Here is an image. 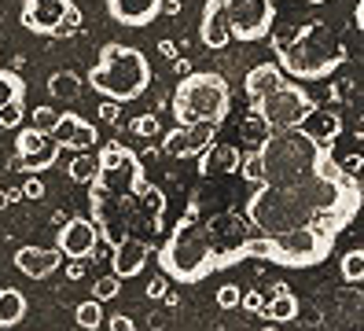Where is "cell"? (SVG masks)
Returning a JSON list of instances; mask_svg holds the SVG:
<instances>
[{
	"mask_svg": "<svg viewBox=\"0 0 364 331\" xmlns=\"http://www.w3.org/2000/svg\"><path fill=\"white\" fill-rule=\"evenodd\" d=\"M55 122H59V110H52V107H37V110H33V129L52 132Z\"/></svg>",
	"mask_w": 364,
	"mask_h": 331,
	"instance_id": "obj_34",
	"label": "cell"
},
{
	"mask_svg": "<svg viewBox=\"0 0 364 331\" xmlns=\"http://www.w3.org/2000/svg\"><path fill=\"white\" fill-rule=\"evenodd\" d=\"M52 137L59 140V147H67V151H92V147L100 144L96 125L85 122L81 115H59Z\"/></svg>",
	"mask_w": 364,
	"mask_h": 331,
	"instance_id": "obj_17",
	"label": "cell"
},
{
	"mask_svg": "<svg viewBox=\"0 0 364 331\" xmlns=\"http://www.w3.org/2000/svg\"><path fill=\"white\" fill-rule=\"evenodd\" d=\"M232 110V85L213 70H191L181 78L173 93V118L177 125L191 122H225Z\"/></svg>",
	"mask_w": 364,
	"mask_h": 331,
	"instance_id": "obj_6",
	"label": "cell"
},
{
	"mask_svg": "<svg viewBox=\"0 0 364 331\" xmlns=\"http://www.w3.org/2000/svg\"><path fill=\"white\" fill-rule=\"evenodd\" d=\"M74 320H77V327H103V305H100V298H89V302H81L77 309H74Z\"/></svg>",
	"mask_w": 364,
	"mask_h": 331,
	"instance_id": "obj_28",
	"label": "cell"
},
{
	"mask_svg": "<svg viewBox=\"0 0 364 331\" xmlns=\"http://www.w3.org/2000/svg\"><path fill=\"white\" fill-rule=\"evenodd\" d=\"M133 132H136V137H159V118L155 115H140L133 122Z\"/></svg>",
	"mask_w": 364,
	"mask_h": 331,
	"instance_id": "obj_36",
	"label": "cell"
},
{
	"mask_svg": "<svg viewBox=\"0 0 364 331\" xmlns=\"http://www.w3.org/2000/svg\"><path fill=\"white\" fill-rule=\"evenodd\" d=\"M103 324L111 327V331H133V327H136V320H133V317H125V313H114L111 320H103Z\"/></svg>",
	"mask_w": 364,
	"mask_h": 331,
	"instance_id": "obj_39",
	"label": "cell"
},
{
	"mask_svg": "<svg viewBox=\"0 0 364 331\" xmlns=\"http://www.w3.org/2000/svg\"><path fill=\"white\" fill-rule=\"evenodd\" d=\"M11 261H15V269L23 273V276L45 280V276H52L59 265H63V254L55 247H18Z\"/></svg>",
	"mask_w": 364,
	"mask_h": 331,
	"instance_id": "obj_19",
	"label": "cell"
},
{
	"mask_svg": "<svg viewBox=\"0 0 364 331\" xmlns=\"http://www.w3.org/2000/svg\"><path fill=\"white\" fill-rule=\"evenodd\" d=\"M77 26H81V8L70 4L67 15H63V33H70V30H77Z\"/></svg>",
	"mask_w": 364,
	"mask_h": 331,
	"instance_id": "obj_40",
	"label": "cell"
},
{
	"mask_svg": "<svg viewBox=\"0 0 364 331\" xmlns=\"http://www.w3.org/2000/svg\"><path fill=\"white\" fill-rule=\"evenodd\" d=\"M360 210V181L328 154L320 166L291 177V181L269 184L262 181L247 199V221L262 236H280L306 225H320L335 236L350 225Z\"/></svg>",
	"mask_w": 364,
	"mask_h": 331,
	"instance_id": "obj_1",
	"label": "cell"
},
{
	"mask_svg": "<svg viewBox=\"0 0 364 331\" xmlns=\"http://www.w3.org/2000/svg\"><path fill=\"white\" fill-rule=\"evenodd\" d=\"M225 19H228L232 41L254 44V41H265L272 33L276 4L272 0H225Z\"/></svg>",
	"mask_w": 364,
	"mask_h": 331,
	"instance_id": "obj_10",
	"label": "cell"
},
{
	"mask_svg": "<svg viewBox=\"0 0 364 331\" xmlns=\"http://www.w3.org/2000/svg\"><path fill=\"white\" fill-rule=\"evenodd\" d=\"M103 8L118 26L140 30V26H151V22L162 15L166 0H103Z\"/></svg>",
	"mask_w": 364,
	"mask_h": 331,
	"instance_id": "obj_16",
	"label": "cell"
},
{
	"mask_svg": "<svg viewBox=\"0 0 364 331\" xmlns=\"http://www.w3.org/2000/svg\"><path fill=\"white\" fill-rule=\"evenodd\" d=\"M67 276H70V280H81V276H85V261L70 258V265H67Z\"/></svg>",
	"mask_w": 364,
	"mask_h": 331,
	"instance_id": "obj_44",
	"label": "cell"
},
{
	"mask_svg": "<svg viewBox=\"0 0 364 331\" xmlns=\"http://www.w3.org/2000/svg\"><path fill=\"white\" fill-rule=\"evenodd\" d=\"M166 287H169V280H166V276L151 280V283H147V298H166Z\"/></svg>",
	"mask_w": 364,
	"mask_h": 331,
	"instance_id": "obj_41",
	"label": "cell"
},
{
	"mask_svg": "<svg viewBox=\"0 0 364 331\" xmlns=\"http://www.w3.org/2000/svg\"><path fill=\"white\" fill-rule=\"evenodd\" d=\"M196 159H199V173H203V177H225V173H235V169H240V147L213 140L206 151L196 154Z\"/></svg>",
	"mask_w": 364,
	"mask_h": 331,
	"instance_id": "obj_21",
	"label": "cell"
},
{
	"mask_svg": "<svg viewBox=\"0 0 364 331\" xmlns=\"http://www.w3.org/2000/svg\"><path fill=\"white\" fill-rule=\"evenodd\" d=\"M114 254H111V273L118 276V280H133V276H140L144 273V265L151 261V243L147 239H140V236H125L122 243H114L111 247Z\"/></svg>",
	"mask_w": 364,
	"mask_h": 331,
	"instance_id": "obj_15",
	"label": "cell"
},
{
	"mask_svg": "<svg viewBox=\"0 0 364 331\" xmlns=\"http://www.w3.org/2000/svg\"><path fill=\"white\" fill-rule=\"evenodd\" d=\"M342 280H346V283H360L364 280V251L357 247V251H350L346 258H342Z\"/></svg>",
	"mask_w": 364,
	"mask_h": 331,
	"instance_id": "obj_29",
	"label": "cell"
},
{
	"mask_svg": "<svg viewBox=\"0 0 364 331\" xmlns=\"http://www.w3.org/2000/svg\"><path fill=\"white\" fill-rule=\"evenodd\" d=\"M364 26V0H357V30Z\"/></svg>",
	"mask_w": 364,
	"mask_h": 331,
	"instance_id": "obj_47",
	"label": "cell"
},
{
	"mask_svg": "<svg viewBox=\"0 0 364 331\" xmlns=\"http://www.w3.org/2000/svg\"><path fill=\"white\" fill-rule=\"evenodd\" d=\"M11 100H26V81L18 70L0 66V107H8Z\"/></svg>",
	"mask_w": 364,
	"mask_h": 331,
	"instance_id": "obj_26",
	"label": "cell"
},
{
	"mask_svg": "<svg viewBox=\"0 0 364 331\" xmlns=\"http://www.w3.org/2000/svg\"><path fill=\"white\" fill-rule=\"evenodd\" d=\"M23 115H26V100H11L8 107H0V125L15 129L18 122H23Z\"/></svg>",
	"mask_w": 364,
	"mask_h": 331,
	"instance_id": "obj_31",
	"label": "cell"
},
{
	"mask_svg": "<svg viewBox=\"0 0 364 331\" xmlns=\"http://www.w3.org/2000/svg\"><path fill=\"white\" fill-rule=\"evenodd\" d=\"M298 313H302V302H298V295L291 291L287 283H272V295L265 298L262 305V320H272V324H291L298 320Z\"/></svg>",
	"mask_w": 364,
	"mask_h": 331,
	"instance_id": "obj_20",
	"label": "cell"
},
{
	"mask_svg": "<svg viewBox=\"0 0 364 331\" xmlns=\"http://www.w3.org/2000/svg\"><path fill=\"white\" fill-rule=\"evenodd\" d=\"M313 110H316V100L298 81H287V78L276 88H269V93H262L258 100H250V115L258 118L269 132L306 125V118L313 115Z\"/></svg>",
	"mask_w": 364,
	"mask_h": 331,
	"instance_id": "obj_7",
	"label": "cell"
},
{
	"mask_svg": "<svg viewBox=\"0 0 364 331\" xmlns=\"http://www.w3.org/2000/svg\"><path fill=\"white\" fill-rule=\"evenodd\" d=\"M240 305L247 309V313H262L265 295H262V291H243V295H240Z\"/></svg>",
	"mask_w": 364,
	"mask_h": 331,
	"instance_id": "obj_37",
	"label": "cell"
},
{
	"mask_svg": "<svg viewBox=\"0 0 364 331\" xmlns=\"http://www.w3.org/2000/svg\"><path fill=\"white\" fill-rule=\"evenodd\" d=\"M360 166H364V159H360V151H357V154H350V159L342 162V169H346V173H353V177H357V169H360Z\"/></svg>",
	"mask_w": 364,
	"mask_h": 331,
	"instance_id": "obj_43",
	"label": "cell"
},
{
	"mask_svg": "<svg viewBox=\"0 0 364 331\" xmlns=\"http://www.w3.org/2000/svg\"><path fill=\"white\" fill-rule=\"evenodd\" d=\"M306 4H328V0H306Z\"/></svg>",
	"mask_w": 364,
	"mask_h": 331,
	"instance_id": "obj_48",
	"label": "cell"
},
{
	"mask_svg": "<svg viewBox=\"0 0 364 331\" xmlns=\"http://www.w3.org/2000/svg\"><path fill=\"white\" fill-rule=\"evenodd\" d=\"M15 199H23V191H18V188H11V191H4V195H0V206H11V203H15Z\"/></svg>",
	"mask_w": 364,
	"mask_h": 331,
	"instance_id": "obj_45",
	"label": "cell"
},
{
	"mask_svg": "<svg viewBox=\"0 0 364 331\" xmlns=\"http://www.w3.org/2000/svg\"><path fill=\"white\" fill-rule=\"evenodd\" d=\"M89 184L114 195H140L147 188V173L133 147H125L122 140H107L96 151V177Z\"/></svg>",
	"mask_w": 364,
	"mask_h": 331,
	"instance_id": "obj_8",
	"label": "cell"
},
{
	"mask_svg": "<svg viewBox=\"0 0 364 331\" xmlns=\"http://www.w3.org/2000/svg\"><path fill=\"white\" fill-rule=\"evenodd\" d=\"M335 232L320 228V225H306V228H294V232H280V236H262L254 232L247 239V261L258 258V261H272V265H284V269H313V265L328 261V254L335 251Z\"/></svg>",
	"mask_w": 364,
	"mask_h": 331,
	"instance_id": "obj_5",
	"label": "cell"
},
{
	"mask_svg": "<svg viewBox=\"0 0 364 331\" xmlns=\"http://www.w3.org/2000/svg\"><path fill=\"white\" fill-rule=\"evenodd\" d=\"M122 291V280L111 273V276H103V280H96V287H92V298H100V302H107V298H114Z\"/></svg>",
	"mask_w": 364,
	"mask_h": 331,
	"instance_id": "obj_33",
	"label": "cell"
},
{
	"mask_svg": "<svg viewBox=\"0 0 364 331\" xmlns=\"http://www.w3.org/2000/svg\"><path fill=\"white\" fill-rule=\"evenodd\" d=\"M240 137H243V140H250V144H262V140L269 137V129H265L258 118H254V115H247V122L240 125Z\"/></svg>",
	"mask_w": 364,
	"mask_h": 331,
	"instance_id": "obj_32",
	"label": "cell"
},
{
	"mask_svg": "<svg viewBox=\"0 0 364 331\" xmlns=\"http://www.w3.org/2000/svg\"><path fill=\"white\" fill-rule=\"evenodd\" d=\"M240 173H243V181L262 184V154H258V147H254L250 154H240Z\"/></svg>",
	"mask_w": 364,
	"mask_h": 331,
	"instance_id": "obj_30",
	"label": "cell"
},
{
	"mask_svg": "<svg viewBox=\"0 0 364 331\" xmlns=\"http://www.w3.org/2000/svg\"><path fill=\"white\" fill-rule=\"evenodd\" d=\"M240 287H235V283H225V287H218V305L221 309H235V305H240Z\"/></svg>",
	"mask_w": 364,
	"mask_h": 331,
	"instance_id": "obj_35",
	"label": "cell"
},
{
	"mask_svg": "<svg viewBox=\"0 0 364 331\" xmlns=\"http://www.w3.org/2000/svg\"><path fill=\"white\" fill-rule=\"evenodd\" d=\"M26 309H30L26 295H23V291H15V287H4V291H0V327L23 324Z\"/></svg>",
	"mask_w": 364,
	"mask_h": 331,
	"instance_id": "obj_23",
	"label": "cell"
},
{
	"mask_svg": "<svg viewBox=\"0 0 364 331\" xmlns=\"http://www.w3.org/2000/svg\"><path fill=\"white\" fill-rule=\"evenodd\" d=\"M272 44H276V66L291 81H328L346 63V52L338 48L324 19H306L291 33H272Z\"/></svg>",
	"mask_w": 364,
	"mask_h": 331,
	"instance_id": "obj_3",
	"label": "cell"
},
{
	"mask_svg": "<svg viewBox=\"0 0 364 331\" xmlns=\"http://www.w3.org/2000/svg\"><path fill=\"white\" fill-rule=\"evenodd\" d=\"M67 173H70L74 184H89L92 177H96V154H92V151H77V159L70 162Z\"/></svg>",
	"mask_w": 364,
	"mask_h": 331,
	"instance_id": "obj_27",
	"label": "cell"
},
{
	"mask_svg": "<svg viewBox=\"0 0 364 331\" xmlns=\"http://www.w3.org/2000/svg\"><path fill=\"white\" fill-rule=\"evenodd\" d=\"M89 188V210H92V225L100 232V239L107 247L122 243L125 236H133L140 225V195H114V191H103L96 184H85Z\"/></svg>",
	"mask_w": 364,
	"mask_h": 331,
	"instance_id": "obj_9",
	"label": "cell"
},
{
	"mask_svg": "<svg viewBox=\"0 0 364 331\" xmlns=\"http://www.w3.org/2000/svg\"><path fill=\"white\" fill-rule=\"evenodd\" d=\"M59 140L52 137V132H41L33 125H26L23 132H18V140H15V154H18V162H23L26 173H45L55 166L59 159Z\"/></svg>",
	"mask_w": 364,
	"mask_h": 331,
	"instance_id": "obj_11",
	"label": "cell"
},
{
	"mask_svg": "<svg viewBox=\"0 0 364 331\" xmlns=\"http://www.w3.org/2000/svg\"><path fill=\"white\" fill-rule=\"evenodd\" d=\"M100 115H103V122H118V115H122V103H114V100H107V103L100 107Z\"/></svg>",
	"mask_w": 364,
	"mask_h": 331,
	"instance_id": "obj_42",
	"label": "cell"
},
{
	"mask_svg": "<svg viewBox=\"0 0 364 331\" xmlns=\"http://www.w3.org/2000/svg\"><path fill=\"white\" fill-rule=\"evenodd\" d=\"M18 191H23V199H33V203H37V199H45V181H41V177H30Z\"/></svg>",
	"mask_w": 364,
	"mask_h": 331,
	"instance_id": "obj_38",
	"label": "cell"
},
{
	"mask_svg": "<svg viewBox=\"0 0 364 331\" xmlns=\"http://www.w3.org/2000/svg\"><path fill=\"white\" fill-rule=\"evenodd\" d=\"M218 122H191V125H177L173 132H166L162 151L173 154V159H196L199 151H206L218 140Z\"/></svg>",
	"mask_w": 364,
	"mask_h": 331,
	"instance_id": "obj_12",
	"label": "cell"
},
{
	"mask_svg": "<svg viewBox=\"0 0 364 331\" xmlns=\"http://www.w3.org/2000/svg\"><path fill=\"white\" fill-rule=\"evenodd\" d=\"M199 41L206 48L221 52L232 44V33H228V19H225V0H206L203 4V19H199Z\"/></svg>",
	"mask_w": 364,
	"mask_h": 331,
	"instance_id": "obj_18",
	"label": "cell"
},
{
	"mask_svg": "<svg viewBox=\"0 0 364 331\" xmlns=\"http://www.w3.org/2000/svg\"><path fill=\"white\" fill-rule=\"evenodd\" d=\"M48 96L52 100H63V103H74L81 96V78L74 70H55L48 78Z\"/></svg>",
	"mask_w": 364,
	"mask_h": 331,
	"instance_id": "obj_24",
	"label": "cell"
},
{
	"mask_svg": "<svg viewBox=\"0 0 364 331\" xmlns=\"http://www.w3.org/2000/svg\"><path fill=\"white\" fill-rule=\"evenodd\" d=\"M155 74H151V59L133 44H103L100 59L89 70V85L92 93H100L103 100L114 103H133L151 88Z\"/></svg>",
	"mask_w": 364,
	"mask_h": 331,
	"instance_id": "obj_4",
	"label": "cell"
},
{
	"mask_svg": "<svg viewBox=\"0 0 364 331\" xmlns=\"http://www.w3.org/2000/svg\"><path fill=\"white\" fill-rule=\"evenodd\" d=\"M250 236H254V225L240 214H218L210 221H199V199H191L184 217L162 243L159 269L166 280H177L184 287L203 283L206 276L247 261L243 247Z\"/></svg>",
	"mask_w": 364,
	"mask_h": 331,
	"instance_id": "obj_2",
	"label": "cell"
},
{
	"mask_svg": "<svg viewBox=\"0 0 364 331\" xmlns=\"http://www.w3.org/2000/svg\"><path fill=\"white\" fill-rule=\"evenodd\" d=\"M74 0H23V15L18 22L37 33V37H52V33H63V15Z\"/></svg>",
	"mask_w": 364,
	"mask_h": 331,
	"instance_id": "obj_14",
	"label": "cell"
},
{
	"mask_svg": "<svg viewBox=\"0 0 364 331\" xmlns=\"http://www.w3.org/2000/svg\"><path fill=\"white\" fill-rule=\"evenodd\" d=\"M284 78H287V74H284L276 63H258V66H250V70H247V78H243V93H247V100H258L262 93L276 88Z\"/></svg>",
	"mask_w": 364,
	"mask_h": 331,
	"instance_id": "obj_22",
	"label": "cell"
},
{
	"mask_svg": "<svg viewBox=\"0 0 364 331\" xmlns=\"http://www.w3.org/2000/svg\"><path fill=\"white\" fill-rule=\"evenodd\" d=\"M96 247H100V232L92 225V217H70L55 236V251L63 258L89 261V258H96Z\"/></svg>",
	"mask_w": 364,
	"mask_h": 331,
	"instance_id": "obj_13",
	"label": "cell"
},
{
	"mask_svg": "<svg viewBox=\"0 0 364 331\" xmlns=\"http://www.w3.org/2000/svg\"><path fill=\"white\" fill-rule=\"evenodd\" d=\"M159 52H162V56H169V59L177 56V48H173V41H162V44H159Z\"/></svg>",
	"mask_w": 364,
	"mask_h": 331,
	"instance_id": "obj_46",
	"label": "cell"
},
{
	"mask_svg": "<svg viewBox=\"0 0 364 331\" xmlns=\"http://www.w3.org/2000/svg\"><path fill=\"white\" fill-rule=\"evenodd\" d=\"M306 122H316V129H309V125H306V129L313 132V137H316L320 144H331V140L338 137V132H342V118L335 115V110H328V115H324V110L316 107V110H313V115H309Z\"/></svg>",
	"mask_w": 364,
	"mask_h": 331,
	"instance_id": "obj_25",
	"label": "cell"
}]
</instances>
